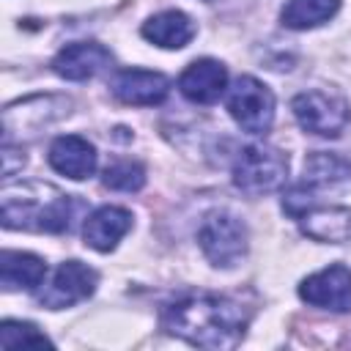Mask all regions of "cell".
I'll return each instance as SVG.
<instances>
[{"mask_svg": "<svg viewBox=\"0 0 351 351\" xmlns=\"http://www.w3.org/2000/svg\"><path fill=\"white\" fill-rule=\"evenodd\" d=\"M247 310L219 293H184L162 307V326L197 348H236L247 332Z\"/></svg>", "mask_w": 351, "mask_h": 351, "instance_id": "6da1fadb", "label": "cell"}, {"mask_svg": "<svg viewBox=\"0 0 351 351\" xmlns=\"http://www.w3.org/2000/svg\"><path fill=\"white\" fill-rule=\"evenodd\" d=\"M80 208L82 200H77V195H66L44 181L5 184L0 192V219L8 230L66 233Z\"/></svg>", "mask_w": 351, "mask_h": 351, "instance_id": "7a4b0ae2", "label": "cell"}, {"mask_svg": "<svg viewBox=\"0 0 351 351\" xmlns=\"http://www.w3.org/2000/svg\"><path fill=\"white\" fill-rule=\"evenodd\" d=\"M285 176H288L285 154L271 145H263V143L244 145L233 162L236 189H241L244 195H252V197L280 189L285 184Z\"/></svg>", "mask_w": 351, "mask_h": 351, "instance_id": "3957f363", "label": "cell"}, {"mask_svg": "<svg viewBox=\"0 0 351 351\" xmlns=\"http://www.w3.org/2000/svg\"><path fill=\"white\" fill-rule=\"evenodd\" d=\"M247 225L230 214V211H211L206 214V219L200 222L197 230V244L203 250V255L208 258L211 266L217 269H233L236 263H241V258L247 255Z\"/></svg>", "mask_w": 351, "mask_h": 351, "instance_id": "277c9868", "label": "cell"}, {"mask_svg": "<svg viewBox=\"0 0 351 351\" xmlns=\"http://www.w3.org/2000/svg\"><path fill=\"white\" fill-rule=\"evenodd\" d=\"M225 107L247 134H266L274 123V93L258 77L241 74L228 88Z\"/></svg>", "mask_w": 351, "mask_h": 351, "instance_id": "5b68a950", "label": "cell"}, {"mask_svg": "<svg viewBox=\"0 0 351 351\" xmlns=\"http://www.w3.org/2000/svg\"><path fill=\"white\" fill-rule=\"evenodd\" d=\"M296 123L318 137H340L351 121V107L332 90H302L291 101Z\"/></svg>", "mask_w": 351, "mask_h": 351, "instance_id": "8992f818", "label": "cell"}, {"mask_svg": "<svg viewBox=\"0 0 351 351\" xmlns=\"http://www.w3.org/2000/svg\"><path fill=\"white\" fill-rule=\"evenodd\" d=\"M99 274L82 263V261H63L55 274L49 277V282L38 291V304L47 310H63L71 307L82 299H88L96 291Z\"/></svg>", "mask_w": 351, "mask_h": 351, "instance_id": "52a82bcc", "label": "cell"}, {"mask_svg": "<svg viewBox=\"0 0 351 351\" xmlns=\"http://www.w3.org/2000/svg\"><path fill=\"white\" fill-rule=\"evenodd\" d=\"M302 302L332 310V313H348L351 310V269L343 263H332L299 282Z\"/></svg>", "mask_w": 351, "mask_h": 351, "instance_id": "ba28073f", "label": "cell"}, {"mask_svg": "<svg viewBox=\"0 0 351 351\" xmlns=\"http://www.w3.org/2000/svg\"><path fill=\"white\" fill-rule=\"evenodd\" d=\"M112 66V52L96 41H77L66 44L55 58H52V71L69 82H82L104 69Z\"/></svg>", "mask_w": 351, "mask_h": 351, "instance_id": "9c48e42d", "label": "cell"}, {"mask_svg": "<svg viewBox=\"0 0 351 351\" xmlns=\"http://www.w3.org/2000/svg\"><path fill=\"white\" fill-rule=\"evenodd\" d=\"M110 90L118 101L134 104V107H151L167 99L170 80L159 71L148 69H123L110 80Z\"/></svg>", "mask_w": 351, "mask_h": 351, "instance_id": "30bf717a", "label": "cell"}, {"mask_svg": "<svg viewBox=\"0 0 351 351\" xmlns=\"http://www.w3.org/2000/svg\"><path fill=\"white\" fill-rule=\"evenodd\" d=\"M178 90L195 104H214L228 90V69L211 58L192 60L178 77Z\"/></svg>", "mask_w": 351, "mask_h": 351, "instance_id": "8fae6325", "label": "cell"}, {"mask_svg": "<svg viewBox=\"0 0 351 351\" xmlns=\"http://www.w3.org/2000/svg\"><path fill=\"white\" fill-rule=\"evenodd\" d=\"M132 230V211L121 206H101L93 214L85 217L82 239L96 252H110L118 247V241Z\"/></svg>", "mask_w": 351, "mask_h": 351, "instance_id": "7c38bea8", "label": "cell"}, {"mask_svg": "<svg viewBox=\"0 0 351 351\" xmlns=\"http://www.w3.org/2000/svg\"><path fill=\"white\" fill-rule=\"evenodd\" d=\"M47 162L55 173L82 181L96 170V148L80 134H66V137L52 140Z\"/></svg>", "mask_w": 351, "mask_h": 351, "instance_id": "4fadbf2b", "label": "cell"}, {"mask_svg": "<svg viewBox=\"0 0 351 351\" xmlns=\"http://www.w3.org/2000/svg\"><path fill=\"white\" fill-rule=\"evenodd\" d=\"M302 233L324 244L351 241V208L346 206H313L299 217Z\"/></svg>", "mask_w": 351, "mask_h": 351, "instance_id": "5bb4252c", "label": "cell"}, {"mask_svg": "<svg viewBox=\"0 0 351 351\" xmlns=\"http://www.w3.org/2000/svg\"><path fill=\"white\" fill-rule=\"evenodd\" d=\"M140 33L143 38H148L151 44L162 49H181L195 38V22L184 11L170 8V11H159L151 19H145Z\"/></svg>", "mask_w": 351, "mask_h": 351, "instance_id": "9a60e30c", "label": "cell"}, {"mask_svg": "<svg viewBox=\"0 0 351 351\" xmlns=\"http://www.w3.org/2000/svg\"><path fill=\"white\" fill-rule=\"evenodd\" d=\"M44 274H47L44 258L19 250L0 252V282L5 291H33L41 285Z\"/></svg>", "mask_w": 351, "mask_h": 351, "instance_id": "2e32d148", "label": "cell"}, {"mask_svg": "<svg viewBox=\"0 0 351 351\" xmlns=\"http://www.w3.org/2000/svg\"><path fill=\"white\" fill-rule=\"evenodd\" d=\"M340 8V0H285L280 22L291 30H310L329 22Z\"/></svg>", "mask_w": 351, "mask_h": 351, "instance_id": "e0dca14e", "label": "cell"}, {"mask_svg": "<svg viewBox=\"0 0 351 351\" xmlns=\"http://www.w3.org/2000/svg\"><path fill=\"white\" fill-rule=\"evenodd\" d=\"M351 178V162H346L337 154H326V151H313L304 159V178L302 184L310 186L313 192L321 186H332L340 181Z\"/></svg>", "mask_w": 351, "mask_h": 351, "instance_id": "ac0fdd59", "label": "cell"}, {"mask_svg": "<svg viewBox=\"0 0 351 351\" xmlns=\"http://www.w3.org/2000/svg\"><path fill=\"white\" fill-rule=\"evenodd\" d=\"M101 184L107 189H115V192H137L145 184V167L140 162H132V159H118V162L104 167Z\"/></svg>", "mask_w": 351, "mask_h": 351, "instance_id": "d6986e66", "label": "cell"}, {"mask_svg": "<svg viewBox=\"0 0 351 351\" xmlns=\"http://www.w3.org/2000/svg\"><path fill=\"white\" fill-rule=\"evenodd\" d=\"M0 346L5 351L22 348V346H38V348H44V346H52V340L44 332H38L36 324H27V321H3L0 324Z\"/></svg>", "mask_w": 351, "mask_h": 351, "instance_id": "ffe728a7", "label": "cell"}]
</instances>
